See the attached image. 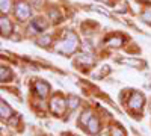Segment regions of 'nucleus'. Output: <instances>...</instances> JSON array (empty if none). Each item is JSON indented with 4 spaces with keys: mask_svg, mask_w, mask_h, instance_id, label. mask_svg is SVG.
<instances>
[{
    "mask_svg": "<svg viewBox=\"0 0 151 136\" xmlns=\"http://www.w3.org/2000/svg\"><path fill=\"white\" fill-rule=\"evenodd\" d=\"M11 70L9 68H6V67H2L0 68V79H2V82H8L9 79H11Z\"/></svg>",
    "mask_w": 151,
    "mask_h": 136,
    "instance_id": "nucleus-12",
    "label": "nucleus"
},
{
    "mask_svg": "<svg viewBox=\"0 0 151 136\" xmlns=\"http://www.w3.org/2000/svg\"><path fill=\"white\" fill-rule=\"evenodd\" d=\"M38 44L40 45H44V47H47V45H50L52 44V36H48V35H44L42 38L38 41Z\"/></svg>",
    "mask_w": 151,
    "mask_h": 136,
    "instance_id": "nucleus-15",
    "label": "nucleus"
},
{
    "mask_svg": "<svg viewBox=\"0 0 151 136\" xmlns=\"http://www.w3.org/2000/svg\"><path fill=\"white\" fill-rule=\"evenodd\" d=\"M77 47H79L77 35L73 33V32H67L64 35V38H62L58 42V45L55 47V50L62 53V55H71V53H74L76 50H77Z\"/></svg>",
    "mask_w": 151,
    "mask_h": 136,
    "instance_id": "nucleus-1",
    "label": "nucleus"
},
{
    "mask_svg": "<svg viewBox=\"0 0 151 136\" xmlns=\"http://www.w3.org/2000/svg\"><path fill=\"white\" fill-rule=\"evenodd\" d=\"M0 9H2V12L5 14V12H8L9 11V8H11V0H0Z\"/></svg>",
    "mask_w": 151,
    "mask_h": 136,
    "instance_id": "nucleus-16",
    "label": "nucleus"
},
{
    "mask_svg": "<svg viewBox=\"0 0 151 136\" xmlns=\"http://www.w3.org/2000/svg\"><path fill=\"white\" fill-rule=\"evenodd\" d=\"M77 104H79V98L77 97H74V95L68 97V106H70V109H74Z\"/></svg>",
    "mask_w": 151,
    "mask_h": 136,
    "instance_id": "nucleus-19",
    "label": "nucleus"
},
{
    "mask_svg": "<svg viewBox=\"0 0 151 136\" xmlns=\"http://www.w3.org/2000/svg\"><path fill=\"white\" fill-rule=\"evenodd\" d=\"M144 106V95L139 92H133L132 97L129 98V107L133 110H141Z\"/></svg>",
    "mask_w": 151,
    "mask_h": 136,
    "instance_id": "nucleus-4",
    "label": "nucleus"
},
{
    "mask_svg": "<svg viewBox=\"0 0 151 136\" xmlns=\"http://www.w3.org/2000/svg\"><path fill=\"white\" fill-rule=\"evenodd\" d=\"M110 133H112V136H125V132L119 126H113L112 130H110Z\"/></svg>",
    "mask_w": 151,
    "mask_h": 136,
    "instance_id": "nucleus-14",
    "label": "nucleus"
},
{
    "mask_svg": "<svg viewBox=\"0 0 151 136\" xmlns=\"http://www.w3.org/2000/svg\"><path fill=\"white\" fill-rule=\"evenodd\" d=\"M35 91H36V94L40 95V97H47L48 95V92H50V85L47 83V82H42V80H38V82H35Z\"/></svg>",
    "mask_w": 151,
    "mask_h": 136,
    "instance_id": "nucleus-5",
    "label": "nucleus"
},
{
    "mask_svg": "<svg viewBox=\"0 0 151 136\" xmlns=\"http://www.w3.org/2000/svg\"><path fill=\"white\" fill-rule=\"evenodd\" d=\"M15 17L21 21L27 20L30 17V6L26 2H17L15 5Z\"/></svg>",
    "mask_w": 151,
    "mask_h": 136,
    "instance_id": "nucleus-3",
    "label": "nucleus"
},
{
    "mask_svg": "<svg viewBox=\"0 0 151 136\" xmlns=\"http://www.w3.org/2000/svg\"><path fill=\"white\" fill-rule=\"evenodd\" d=\"M98 2H104V3H110L112 0H98Z\"/></svg>",
    "mask_w": 151,
    "mask_h": 136,
    "instance_id": "nucleus-21",
    "label": "nucleus"
},
{
    "mask_svg": "<svg viewBox=\"0 0 151 136\" xmlns=\"http://www.w3.org/2000/svg\"><path fill=\"white\" fill-rule=\"evenodd\" d=\"M94 56L91 53H80L77 56V62L82 64V65H92L94 64Z\"/></svg>",
    "mask_w": 151,
    "mask_h": 136,
    "instance_id": "nucleus-6",
    "label": "nucleus"
},
{
    "mask_svg": "<svg viewBox=\"0 0 151 136\" xmlns=\"http://www.w3.org/2000/svg\"><path fill=\"white\" fill-rule=\"evenodd\" d=\"M150 2H151V0H150Z\"/></svg>",
    "mask_w": 151,
    "mask_h": 136,
    "instance_id": "nucleus-22",
    "label": "nucleus"
},
{
    "mask_svg": "<svg viewBox=\"0 0 151 136\" xmlns=\"http://www.w3.org/2000/svg\"><path fill=\"white\" fill-rule=\"evenodd\" d=\"M110 47H119V45H122L124 44V38L121 35H116V36H112V38H107V41H106Z\"/></svg>",
    "mask_w": 151,
    "mask_h": 136,
    "instance_id": "nucleus-10",
    "label": "nucleus"
},
{
    "mask_svg": "<svg viewBox=\"0 0 151 136\" xmlns=\"http://www.w3.org/2000/svg\"><path fill=\"white\" fill-rule=\"evenodd\" d=\"M32 27H33V29H36L38 32H42V30H45V29H47V23H45V21H42V18H36V20H33V21H32Z\"/></svg>",
    "mask_w": 151,
    "mask_h": 136,
    "instance_id": "nucleus-11",
    "label": "nucleus"
},
{
    "mask_svg": "<svg viewBox=\"0 0 151 136\" xmlns=\"http://www.w3.org/2000/svg\"><path fill=\"white\" fill-rule=\"evenodd\" d=\"M103 136H104V135H103Z\"/></svg>",
    "mask_w": 151,
    "mask_h": 136,
    "instance_id": "nucleus-23",
    "label": "nucleus"
},
{
    "mask_svg": "<svg viewBox=\"0 0 151 136\" xmlns=\"http://www.w3.org/2000/svg\"><path fill=\"white\" fill-rule=\"evenodd\" d=\"M121 62L122 64H129V65H136V67L144 65V62H141V60H134V59H121Z\"/></svg>",
    "mask_w": 151,
    "mask_h": 136,
    "instance_id": "nucleus-17",
    "label": "nucleus"
},
{
    "mask_svg": "<svg viewBox=\"0 0 151 136\" xmlns=\"http://www.w3.org/2000/svg\"><path fill=\"white\" fill-rule=\"evenodd\" d=\"M0 114H2V118L3 119H8V118H11V115H12V109L2 100V103H0Z\"/></svg>",
    "mask_w": 151,
    "mask_h": 136,
    "instance_id": "nucleus-9",
    "label": "nucleus"
},
{
    "mask_svg": "<svg viewBox=\"0 0 151 136\" xmlns=\"http://www.w3.org/2000/svg\"><path fill=\"white\" fill-rule=\"evenodd\" d=\"M142 20L147 23H151V9H147L144 14H142Z\"/></svg>",
    "mask_w": 151,
    "mask_h": 136,
    "instance_id": "nucleus-20",
    "label": "nucleus"
},
{
    "mask_svg": "<svg viewBox=\"0 0 151 136\" xmlns=\"http://www.w3.org/2000/svg\"><path fill=\"white\" fill-rule=\"evenodd\" d=\"M50 17H52L53 21H56V23H59V21L62 20V17H60V14H59L58 9H52V11H50Z\"/></svg>",
    "mask_w": 151,
    "mask_h": 136,
    "instance_id": "nucleus-18",
    "label": "nucleus"
},
{
    "mask_svg": "<svg viewBox=\"0 0 151 136\" xmlns=\"http://www.w3.org/2000/svg\"><path fill=\"white\" fill-rule=\"evenodd\" d=\"M0 24H2V33L3 35H9L12 32V24H11V21L5 15L0 18Z\"/></svg>",
    "mask_w": 151,
    "mask_h": 136,
    "instance_id": "nucleus-7",
    "label": "nucleus"
},
{
    "mask_svg": "<svg viewBox=\"0 0 151 136\" xmlns=\"http://www.w3.org/2000/svg\"><path fill=\"white\" fill-rule=\"evenodd\" d=\"M50 107H52V112L56 115H64L65 107H67V101L62 95H55L50 101Z\"/></svg>",
    "mask_w": 151,
    "mask_h": 136,
    "instance_id": "nucleus-2",
    "label": "nucleus"
},
{
    "mask_svg": "<svg viewBox=\"0 0 151 136\" xmlns=\"http://www.w3.org/2000/svg\"><path fill=\"white\" fill-rule=\"evenodd\" d=\"M86 127H88V132H89V133L95 135V133H98V130H100V122H98V119H97L95 117H92L91 121L88 122Z\"/></svg>",
    "mask_w": 151,
    "mask_h": 136,
    "instance_id": "nucleus-8",
    "label": "nucleus"
},
{
    "mask_svg": "<svg viewBox=\"0 0 151 136\" xmlns=\"http://www.w3.org/2000/svg\"><path fill=\"white\" fill-rule=\"evenodd\" d=\"M91 118H92L91 110H85V112L82 114V118H80V124L82 126H88V122L91 121Z\"/></svg>",
    "mask_w": 151,
    "mask_h": 136,
    "instance_id": "nucleus-13",
    "label": "nucleus"
}]
</instances>
